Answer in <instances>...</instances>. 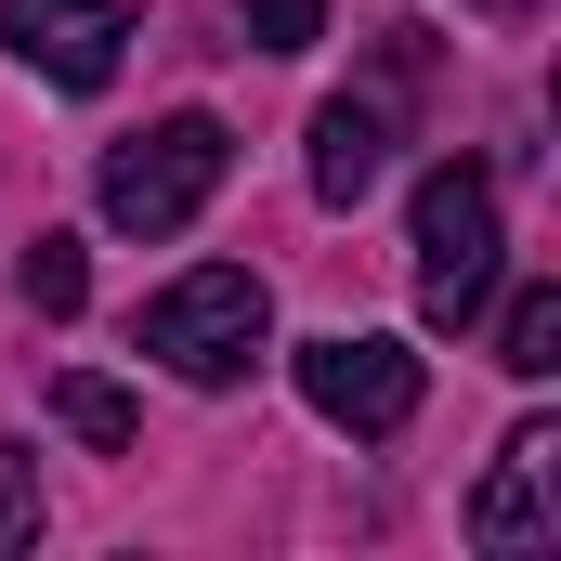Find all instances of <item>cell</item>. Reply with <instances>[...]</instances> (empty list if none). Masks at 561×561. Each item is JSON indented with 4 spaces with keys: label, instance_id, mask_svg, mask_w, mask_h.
I'll return each mask as SVG.
<instances>
[{
    "label": "cell",
    "instance_id": "obj_12",
    "mask_svg": "<svg viewBox=\"0 0 561 561\" xmlns=\"http://www.w3.org/2000/svg\"><path fill=\"white\" fill-rule=\"evenodd\" d=\"M236 13H249L262 53H313V39H327V0H236Z\"/></svg>",
    "mask_w": 561,
    "mask_h": 561
},
{
    "label": "cell",
    "instance_id": "obj_11",
    "mask_svg": "<svg viewBox=\"0 0 561 561\" xmlns=\"http://www.w3.org/2000/svg\"><path fill=\"white\" fill-rule=\"evenodd\" d=\"M26 536H39V457H26V444H0V561L26 549Z\"/></svg>",
    "mask_w": 561,
    "mask_h": 561
},
{
    "label": "cell",
    "instance_id": "obj_10",
    "mask_svg": "<svg viewBox=\"0 0 561 561\" xmlns=\"http://www.w3.org/2000/svg\"><path fill=\"white\" fill-rule=\"evenodd\" d=\"M79 300H92L79 236H39V249H26V313H79Z\"/></svg>",
    "mask_w": 561,
    "mask_h": 561
},
{
    "label": "cell",
    "instance_id": "obj_6",
    "mask_svg": "<svg viewBox=\"0 0 561 561\" xmlns=\"http://www.w3.org/2000/svg\"><path fill=\"white\" fill-rule=\"evenodd\" d=\"M549 483H561V431H549V419H523L510 444H496L483 496H470V536H483V549H549V536H561Z\"/></svg>",
    "mask_w": 561,
    "mask_h": 561
},
{
    "label": "cell",
    "instance_id": "obj_2",
    "mask_svg": "<svg viewBox=\"0 0 561 561\" xmlns=\"http://www.w3.org/2000/svg\"><path fill=\"white\" fill-rule=\"evenodd\" d=\"M496 170L483 157H444L419 183V313L431 327H470L483 300H496Z\"/></svg>",
    "mask_w": 561,
    "mask_h": 561
},
{
    "label": "cell",
    "instance_id": "obj_1",
    "mask_svg": "<svg viewBox=\"0 0 561 561\" xmlns=\"http://www.w3.org/2000/svg\"><path fill=\"white\" fill-rule=\"evenodd\" d=\"M222 170H236V131L183 105V118H157V131H131L105 157V222H118V236H183V222L222 196Z\"/></svg>",
    "mask_w": 561,
    "mask_h": 561
},
{
    "label": "cell",
    "instance_id": "obj_8",
    "mask_svg": "<svg viewBox=\"0 0 561 561\" xmlns=\"http://www.w3.org/2000/svg\"><path fill=\"white\" fill-rule=\"evenodd\" d=\"M496 366H510V379H549L561 366V287H523V300L496 313Z\"/></svg>",
    "mask_w": 561,
    "mask_h": 561
},
{
    "label": "cell",
    "instance_id": "obj_3",
    "mask_svg": "<svg viewBox=\"0 0 561 561\" xmlns=\"http://www.w3.org/2000/svg\"><path fill=\"white\" fill-rule=\"evenodd\" d=\"M262 327H275V300H262V275H236V262H196L183 287H157V300H144V353H157L170 379H196V392L249 379Z\"/></svg>",
    "mask_w": 561,
    "mask_h": 561
},
{
    "label": "cell",
    "instance_id": "obj_7",
    "mask_svg": "<svg viewBox=\"0 0 561 561\" xmlns=\"http://www.w3.org/2000/svg\"><path fill=\"white\" fill-rule=\"evenodd\" d=\"M379 170H392V118L340 92V105L313 118V196H327V209H366V196H379Z\"/></svg>",
    "mask_w": 561,
    "mask_h": 561
},
{
    "label": "cell",
    "instance_id": "obj_4",
    "mask_svg": "<svg viewBox=\"0 0 561 561\" xmlns=\"http://www.w3.org/2000/svg\"><path fill=\"white\" fill-rule=\"evenodd\" d=\"M131 39H144V0H0V53L39 66L53 92H105Z\"/></svg>",
    "mask_w": 561,
    "mask_h": 561
},
{
    "label": "cell",
    "instance_id": "obj_5",
    "mask_svg": "<svg viewBox=\"0 0 561 561\" xmlns=\"http://www.w3.org/2000/svg\"><path fill=\"white\" fill-rule=\"evenodd\" d=\"M300 405L327 431H366V444H379V431L419 419V353H405V340H353V327H340V340H300Z\"/></svg>",
    "mask_w": 561,
    "mask_h": 561
},
{
    "label": "cell",
    "instance_id": "obj_9",
    "mask_svg": "<svg viewBox=\"0 0 561 561\" xmlns=\"http://www.w3.org/2000/svg\"><path fill=\"white\" fill-rule=\"evenodd\" d=\"M53 419L79 431L92 457H131V392L118 379H53Z\"/></svg>",
    "mask_w": 561,
    "mask_h": 561
},
{
    "label": "cell",
    "instance_id": "obj_13",
    "mask_svg": "<svg viewBox=\"0 0 561 561\" xmlns=\"http://www.w3.org/2000/svg\"><path fill=\"white\" fill-rule=\"evenodd\" d=\"M470 13H536V0H470Z\"/></svg>",
    "mask_w": 561,
    "mask_h": 561
}]
</instances>
